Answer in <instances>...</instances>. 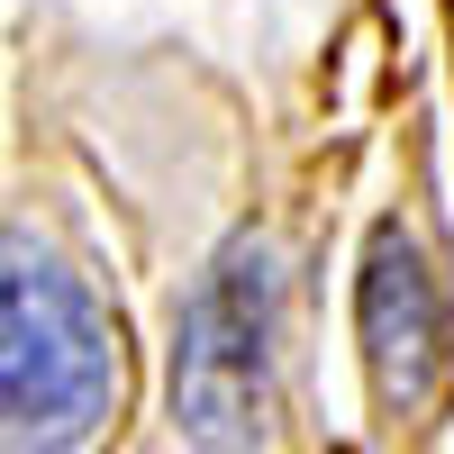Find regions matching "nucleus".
Wrapping results in <instances>:
<instances>
[{
    "label": "nucleus",
    "instance_id": "obj_2",
    "mask_svg": "<svg viewBox=\"0 0 454 454\" xmlns=\"http://www.w3.org/2000/svg\"><path fill=\"white\" fill-rule=\"evenodd\" d=\"M364 372L391 427H436V409L454 400V291L400 218L364 254Z\"/></svg>",
    "mask_w": 454,
    "mask_h": 454
},
{
    "label": "nucleus",
    "instance_id": "obj_1",
    "mask_svg": "<svg viewBox=\"0 0 454 454\" xmlns=\"http://www.w3.org/2000/svg\"><path fill=\"white\" fill-rule=\"evenodd\" d=\"M128 409V327L55 227L0 218V454H100Z\"/></svg>",
    "mask_w": 454,
    "mask_h": 454
},
{
    "label": "nucleus",
    "instance_id": "obj_3",
    "mask_svg": "<svg viewBox=\"0 0 454 454\" xmlns=\"http://www.w3.org/2000/svg\"><path fill=\"white\" fill-rule=\"evenodd\" d=\"M273 273L263 254H227L218 282L192 300V327H182V364H173V391H182V427L200 445H246L254 436V409H263V364H273Z\"/></svg>",
    "mask_w": 454,
    "mask_h": 454
}]
</instances>
